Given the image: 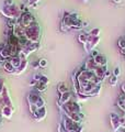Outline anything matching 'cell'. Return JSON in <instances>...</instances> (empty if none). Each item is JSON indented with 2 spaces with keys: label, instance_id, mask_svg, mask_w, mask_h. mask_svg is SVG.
I'll list each match as a JSON object with an SVG mask.
<instances>
[{
  "label": "cell",
  "instance_id": "obj_1",
  "mask_svg": "<svg viewBox=\"0 0 125 132\" xmlns=\"http://www.w3.org/2000/svg\"><path fill=\"white\" fill-rule=\"evenodd\" d=\"M24 35L26 39L32 43H40V38H41V27L39 22L35 21L33 22L31 26L24 29Z\"/></svg>",
  "mask_w": 125,
  "mask_h": 132
},
{
  "label": "cell",
  "instance_id": "obj_2",
  "mask_svg": "<svg viewBox=\"0 0 125 132\" xmlns=\"http://www.w3.org/2000/svg\"><path fill=\"white\" fill-rule=\"evenodd\" d=\"M0 12L2 13V15L7 16L8 19H19L22 12L20 11L18 5H12V6H5L3 5L0 8Z\"/></svg>",
  "mask_w": 125,
  "mask_h": 132
},
{
  "label": "cell",
  "instance_id": "obj_3",
  "mask_svg": "<svg viewBox=\"0 0 125 132\" xmlns=\"http://www.w3.org/2000/svg\"><path fill=\"white\" fill-rule=\"evenodd\" d=\"M35 21L34 19V15H33L30 11H24L22 12V14H21V16L18 19V23L20 24V27L22 29H25L28 28L29 26H31V24Z\"/></svg>",
  "mask_w": 125,
  "mask_h": 132
},
{
  "label": "cell",
  "instance_id": "obj_4",
  "mask_svg": "<svg viewBox=\"0 0 125 132\" xmlns=\"http://www.w3.org/2000/svg\"><path fill=\"white\" fill-rule=\"evenodd\" d=\"M86 67V71H91V72H93L95 68H97V64L94 63V60H93V57H89L88 60L86 61V63L85 65H83Z\"/></svg>",
  "mask_w": 125,
  "mask_h": 132
},
{
  "label": "cell",
  "instance_id": "obj_5",
  "mask_svg": "<svg viewBox=\"0 0 125 132\" xmlns=\"http://www.w3.org/2000/svg\"><path fill=\"white\" fill-rule=\"evenodd\" d=\"M93 60H94V63L97 64V66H105L106 65V57L101 54H98L95 57H93Z\"/></svg>",
  "mask_w": 125,
  "mask_h": 132
},
{
  "label": "cell",
  "instance_id": "obj_6",
  "mask_svg": "<svg viewBox=\"0 0 125 132\" xmlns=\"http://www.w3.org/2000/svg\"><path fill=\"white\" fill-rule=\"evenodd\" d=\"M26 66H28V60H22V62H21V65L19 66V68L15 69L14 74H15V75H20L21 73H23L26 69Z\"/></svg>",
  "mask_w": 125,
  "mask_h": 132
},
{
  "label": "cell",
  "instance_id": "obj_7",
  "mask_svg": "<svg viewBox=\"0 0 125 132\" xmlns=\"http://www.w3.org/2000/svg\"><path fill=\"white\" fill-rule=\"evenodd\" d=\"M10 61V63L12 64V66L16 69V68H19V66L21 65V62H22V60L20 59V56L19 55H16V56H13V57H11V59L9 60Z\"/></svg>",
  "mask_w": 125,
  "mask_h": 132
},
{
  "label": "cell",
  "instance_id": "obj_8",
  "mask_svg": "<svg viewBox=\"0 0 125 132\" xmlns=\"http://www.w3.org/2000/svg\"><path fill=\"white\" fill-rule=\"evenodd\" d=\"M3 68H5L8 73H14V72H15V68L13 67V66H12V64L10 63L9 60L6 61L5 63H3Z\"/></svg>",
  "mask_w": 125,
  "mask_h": 132
},
{
  "label": "cell",
  "instance_id": "obj_9",
  "mask_svg": "<svg viewBox=\"0 0 125 132\" xmlns=\"http://www.w3.org/2000/svg\"><path fill=\"white\" fill-rule=\"evenodd\" d=\"M79 42L82 43V44H85L88 42V39H89V35H88V33H81L80 35H79Z\"/></svg>",
  "mask_w": 125,
  "mask_h": 132
},
{
  "label": "cell",
  "instance_id": "obj_10",
  "mask_svg": "<svg viewBox=\"0 0 125 132\" xmlns=\"http://www.w3.org/2000/svg\"><path fill=\"white\" fill-rule=\"evenodd\" d=\"M83 27H82V22L80 21L79 19H77V20H75V22H74V24H73V27H72V29H74V30H81Z\"/></svg>",
  "mask_w": 125,
  "mask_h": 132
},
{
  "label": "cell",
  "instance_id": "obj_11",
  "mask_svg": "<svg viewBox=\"0 0 125 132\" xmlns=\"http://www.w3.org/2000/svg\"><path fill=\"white\" fill-rule=\"evenodd\" d=\"M35 87H36V89L39 90V92H44V90L47 88V85H46V84H43V82H41V81H39Z\"/></svg>",
  "mask_w": 125,
  "mask_h": 132
},
{
  "label": "cell",
  "instance_id": "obj_12",
  "mask_svg": "<svg viewBox=\"0 0 125 132\" xmlns=\"http://www.w3.org/2000/svg\"><path fill=\"white\" fill-rule=\"evenodd\" d=\"M88 34L90 36H93V38H95V36H99L100 34V29L99 28H95V29H92L90 32H88Z\"/></svg>",
  "mask_w": 125,
  "mask_h": 132
},
{
  "label": "cell",
  "instance_id": "obj_13",
  "mask_svg": "<svg viewBox=\"0 0 125 132\" xmlns=\"http://www.w3.org/2000/svg\"><path fill=\"white\" fill-rule=\"evenodd\" d=\"M70 98V93H64V94H61V97H60V102H66V101H68V99Z\"/></svg>",
  "mask_w": 125,
  "mask_h": 132
},
{
  "label": "cell",
  "instance_id": "obj_14",
  "mask_svg": "<svg viewBox=\"0 0 125 132\" xmlns=\"http://www.w3.org/2000/svg\"><path fill=\"white\" fill-rule=\"evenodd\" d=\"M118 44H119L120 50H125V36H123V38L119 39Z\"/></svg>",
  "mask_w": 125,
  "mask_h": 132
},
{
  "label": "cell",
  "instance_id": "obj_15",
  "mask_svg": "<svg viewBox=\"0 0 125 132\" xmlns=\"http://www.w3.org/2000/svg\"><path fill=\"white\" fill-rule=\"evenodd\" d=\"M58 92H59L60 94H64V93L67 92V87L65 86L64 82H60L59 84V86H58Z\"/></svg>",
  "mask_w": 125,
  "mask_h": 132
},
{
  "label": "cell",
  "instance_id": "obj_16",
  "mask_svg": "<svg viewBox=\"0 0 125 132\" xmlns=\"http://www.w3.org/2000/svg\"><path fill=\"white\" fill-rule=\"evenodd\" d=\"M41 1V0H29L28 5L32 7V8H37V3H39Z\"/></svg>",
  "mask_w": 125,
  "mask_h": 132
},
{
  "label": "cell",
  "instance_id": "obj_17",
  "mask_svg": "<svg viewBox=\"0 0 125 132\" xmlns=\"http://www.w3.org/2000/svg\"><path fill=\"white\" fill-rule=\"evenodd\" d=\"M116 82H118V76H110V84L112 86H115Z\"/></svg>",
  "mask_w": 125,
  "mask_h": 132
},
{
  "label": "cell",
  "instance_id": "obj_18",
  "mask_svg": "<svg viewBox=\"0 0 125 132\" xmlns=\"http://www.w3.org/2000/svg\"><path fill=\"white\" fill-rule=\"evenodd\" d=\"M60 29H61V31H64V32H66V31H68V30H70V28L69 27H67L66 24L61 21V24H60Z\"/></svg>",
  "mask_w": 125,
  "mask_h": 132
},
{
  "label": "cell",
  "instance_id": "obj_19",
  "mask_svg": "<svg viewBox=\"0 0 125 132\" xmlns=\"http://www.w3.org/2000/svg\"><path fill=\"white\" fill-rule=\"evenodd\" d=\"M46 65H47V61L46 60H41L40 61V67L45 68V67H46Z\"/></svg>",
  "mask_w": 125,
  "mask_h": 132
},
{
  "label": "cell",
  "instance_id": "obj_20",
  "mask_svg": "<svg viewBox=\"0 0 125 132\" xmlns=\"http://www.w3.org/2000/svg\"><path fill=\"white\" fill-rule=\"evenodd\" d=\"M3 5L5 6H12L13 5V0H6V1L3 2Z\"/></svg>",
  "mask_w": 125,
  "mask_h": 132
},
{
  "label": "cell",
  "instance_id": "obj_21",
  "mask_svg": "<svg viewBox=\"0 0 125 132\" xmlns=\"http://www.w3.org/2000/svg\"><path fill=\"white\" fill-rule=\"evenodd\" d=\"M32 66H33V68L34 69H37L40 67V61H37V62H34V63L32 64Z\"/></svg>",
  "mask_w": 125,
  "mask_h": 132
},
{
  "label": "cell",
  "instance_id": "obj_22",
  "mask_svg": "<svg viewBox=\"0 0 125 132\" xmlns=\"http://www.w3.org/2000/svg\"><path fill=\"white\" fill-rule=\"evenodd\" d=\"M40 81H41V82H43V84H47V82H48V79H47V78L45 77V76H42Z\"/></svg>",
  "mask_w": 125,
  "mask_h": 132
},
{
  "label": "cell",
  "instance_id": "obj_23",
  "mask_svg": "<svg viewBox=\"0 0 125 132\" xmlns=\"http://www.w3.org/2000/svg\"><path fill=\"white\" fill-rule=\"evenodd\" d=\"M91 57H95V56H97L98 55V52L97 51H95V50H92V51H91V53H90V54H89Z\"/></svg>",
  "mask_w": 125,
  "mask_h": 132
},
{
  "label": "cell",
  "instance_id": "obj_24",
  "mask_svg": "<svg viewBox=\"0 0 125 132\" xmlns=\"http://www.w3.org/2000/svg\"><path fill=\"white\" fill-rule=\"evenodd\" d=\"M120 67H116L115 69H114V76H119V74H120Z\"/></svg>",
  "mask_w": 125,
  "mask_h": 132
},
{
  "label": "cell",
  "instance_id": "obj_25",
  "mask_svg": "<svg viewBox=\"0 0 125 132\" xmlns=\"http://www.w3.org/2000/svg\"><path fill=\"white\" fill-rule=\"evenodd\" d=\"M121 51V53H122V54L124 55V57H125V50H120Z\"/></svg>",
  "mask_w": 125,
  "mask_h": 132
},
{
  "label": "cell",
  "instance_id": "obj_26",
  "mask_svg": "<svg viewBox=\"0 0 125 132\" xmlns=\"http://www.w3.org/2000/svg\"><path fill=\"white\" fill-rule=\"evenodd\" d=\"M113 2H114V3H120L121 0H113Z\"/></svg>",
  "mask_w": 125,
  "mask_h": 132
},
{
  "label": "cell",
  "instance_id": "obj_27",
  "mask_svg": "<svg viewBox=\"0 0 125 132\" xmlns=\"http://www.w3.org/2000/svg\"><path fill=\"white\" fill-rule=\"evenodd\" d=\"M82 1H88V0H82Z\"/></svg>",
  "mask_w": 125,
  "mask_h": 132
},
{
  "label": "cell",
  "instance_id": "obj_28",
  "mask_svg": "<svg viewBox=\"0 0 125 132\" xmlns=\"http://www.w3.org/2000/svg\"><path fill=\"white\" fill-rule=\"evenodd\" d=\"M0 65H1V64H0Z\"/></svg>",
  "mask_w": 125,
  "mask_h": 132
}]
</instances>
